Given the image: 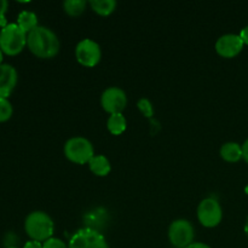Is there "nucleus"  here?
I'll return each instance as SVG.
<instances>
[{"instance_id":"nucleus-1","label":"nucleus","mask_w":248,"mask_h":248,"mask_svg":"<svg viewBox=\"0 0 248 248\" xmlns=\"http://www.w3.org/2000/svg\"><path fill=\"white\" fill-rule=\"evenodd\" d=\"M27 46L34 56L48 60L60 52L61 44L55 31L47 27L38 26L27 34Z\"/></svg>"},{"instance_id":"nucleus-2","label":"nucleus","mask_w":248,"mask_h":248,"mask_svg":"<svg viewBox=\"0 0 248 248\" xmlns=\"http://www.w3.org/2000/svg\"><path fill=\"white\" fill-rule=\"evenodd\" d=\"M24 230L27 235L34 241L45 242L51 239L55 232L53 220L47 213L43 211H34L29 213L24 222Z\"/></svg>"},{"instance_id":"nucleus-3","label":"nucleus","mask_w":248,"mask_h":248,"mask_svg":"<svg viewBox=\"0 0 248 248\" xmlns=\"http://www.w3.org/2000/svg\"><path fill=\"white\" fill-rule=\"evenodd\" d=\"M27 45V33L17 23H10L0 31V50L9 56H16Z\"/></svg>"},{"instance_id":"nucleus-4","label":"nucleus","mask_w":248,"mask_h":248,"mask_svg":"<svg viewBox=\"0 0 248 248\" xmlns=\"http://www.w3.org/2000/svg\"><path fill=\"white\" fill-rule=\"evenodd\" d=\"M63 152L69 161L78 165L89 164L90 160L94 156L93 145L85 137L69 138L64 143Z\"/></svg>"},{"instance_id":"nucleus-5","label":"nucleus","mask_w":248,"mask_h":248,"mask_svg":"<svg viewBox=\"0 0 248 248\" xmlns=\"http://www.w3.org/2000/svg\"><path fill=\"white\" fill-rule=\"evenodd\" d=\"M198 219L205 228H215L223 219V210L215 198H206L198 206Z\"/></svg>"},{"instance_id":"nucleus-6","label":"nucleus","mask_w":248,"mask_h":248,"mask_svg":"<svg viewBox=\"0 0 248 248\" xmlns=\"http://www.w3.org/2000/svg\"><path fill=\"white\" fill-rule=\"evenodd\" d=\"M68 248H109V246L101 232L85 227L73 235Z\"/></svg>"},{"instance_id":"nucleus-7","label":"nucleus","mask_w":248,"mask_h":248,"mask_svg":"<svg viewBox=\"0 0 248 248\" xmlns=\"http://www.w3.org/2000/svg\"><path fill=\"white\" fill-rule=\"evenodd\" d=\"M75 58L84 67H96L102 58L101 46L92 39H82L75 46Z\"/></svg>"},{"instance_id":"nucleus-8","label":"nucleus","mask_w":248,"mask_h":248,"mask_svg":"<svg viewBox=\"0 0 248 248\" xmlns=\"http://www.w3.org/2000/svg\"><path fill=\"white\" fill-rule=\"evenodd\" d=\"M194 227L189 220L176 219L170 224L169 239L176 248H186L193 244Z\"/></svg>"},{"instance_id":"nucleus-9","label":"nucleus","mask_w":248,"mask_h":248,"mask_svg":"<svg viewBox=\"0 0 248 248\" xmlns=\"http://www.w3.org/2000/svg\"><path fill=\"white\" fill-rule=\"evenodd\" d=\"M101 106L103 110L111 114H121L127 106V96L120 87L111 86L104 90L101 96Z\"/></svg>"},{"instance_id":"nucleus-10","label":"nucleus","mask_w":248,"mask_h":248,"mask_svg":"<svg viewBox=\"0 0 248 248\" xmlns=\"http://www.w3.org/2000/svg\"><path fill=\"white\" fill-rule=\"evenodd\" d=\"M244 45L239 34H224L216 41V51L222 57L232 58L241 52Z\"/></svg>"},{"instance_id":"nucleus-11","label":"nucleus","mask_w":248,"mask_h":248,"mask_svg":"<svg viewBox=\"0 0 248 248\" xmlns=\"http://www.w3.org/2000/svg\"><path fill=\"white\" fill-rule=\"evenodd\" d=\"M18 80L16 69L12 65L0 64V98H7L15 90Z\"/></svg>"},{"instance_id":"nucleus-12","label":"nucleus","mask_w":248,"mask_h":248,"mask_svg":"<svg viewBox=\"0 0 248 248\" xmlns=\"http://www.w3.org/2000/svg\"><path fill=\"white\" fill-rule=\"evenodd\" d=\"M84 220L85 224H86V228L99 232V229L106 227V224L108 223L109 216L107 210L98 207L87 212L86 215H85Z\"/></svg>"},{"instance_id":"nucleus-13","label":"nucleus","mask_w":248,"mask_h":248,"mask_svg":"<svg viewBox=\"0 0 248 248\" xmlns=\"http://www.w3.org/2000/svg\"><path fill=\"white\" fill-rule=\"evenodd\" d=\"M87 165L90 167V171L98 177L108 176L111 171L110 161L104 155H94Z\"/></svg>"},{"instance_id":"nucleus-14","label":"nucleus","mask_w":248,"mask_h":248,"mask_svg":"<svg viewBox=\"0 0 248 248\" xmlns=\"http://www.w3.org/2000/svg\"><path fill=\"white\" fill-rule=\"evenodd\" d=\"M220 157L227 162H237L242 159V147L236 142H227L219 150Z\"/></svg>"},{"instance_id":"nucleus-15","label":"nucleus","mask_w":248,"mask_h":248,"mask_svg":"<svg viewBox=\"0 0 248 248\" xmlns=\"http://www.w3.org/2000/svg\"><path fill=\"white\" fill-rule=\"evenodd\" d=\"M126 127H127V121H126L123 113L111 114L107 120V128L114 136H119L125 132Z\"/></svg>"},{"instance_id":"nucleus-16","label":"nucleus","mask_w":248,"mask_h":248,"mask_svg":"<svg viewBox=\"0 0 248 248\" xmlns=\"http://www.w3.org/2000/svg\"><path fill=\"white\" fill-rule=\"evenodd\" d=\"M17 24L28 34L38 27V16L31 11H22L17 17Z\"/></svg>"},{"instance_id":"nucleus-17","label":"nucleus","mask_w":248,"mask_h":248,"mask_svg":"<svg viewBox=\"0 0 248 248\" xmlns=\"http://www.w3.org/2000/svg\"><path fill=\"white\" fill-rule=\"evenodd\" d=\"M116 5L118 4L115 0H91L90 1L91 9L101 16H109L113 14L116 9Z\"/></svg>"},{"instance_id":"nucleus-18","label":"nucleus","mask_w":248,"mask_h":248,"mask_svg":"<svg viewBox=\"0 0 248 248\" xmlns=\"http://www.w3.org/2000/svg\"><path fill=\"white\" fill-rule=\"evenodd\" d=\"M86 5L85 0H65L63 2V9H64L65 14H68L69 16L77 17L85 11Z\"/></svg>"},{"instance_id":"nucleus-19","label":"nucleus","mask_w":248,"mask_h":248,"mask_svg":"<svg viewBox=\"0 0 248 248\" xmlns=\"http://www.w3.org/2000/svg\"><path fill=\"white\" fill-rule=\"evenodd\" d=\"M14 113L12 104L7 98H0V123H5L9 120Z\"/></svg>"},{"instance_id":"nucleus-20","label":"nucleus","mask_w":248,"mask_h":248,"mask_svg":"<svg viewBox=\"0 0 248 248\" xmlns=\"http://www.w3.org/2000/svg\"><path fill=\"white\" fill-rule=\"evenodd\" d=\"M138 109H140V113L143 114L147 118H152L154 115V107H153L152 102L148 98H140L137 103Z\"/></svg>"},{"instance_id":"nucleus-21","label":"nucleus","mask_w":248,"mask_h":248,"mask_svg":"<svg viewBox=\"0 0 248 248\" xmlns=\"http://www.w3.org/2000/svg\"><path fill=\"white\" fill-rule=\"evenodd\" d=\"M44 248H68L64 241H62L61 239L57 237H51V239L46 240L43 244Z\"/></svg>"},{"instance_id":"nucleus-22","label":"nucleus","mask_w":248,"mask_h":248,"mask_svg":"<svg viewBox=\"0 0 248 248\" xmlns=\"http://www.w3.org/2000/svg\"><path fill=\"white\" fill-rule=\"evenodd\" d=\"M7 9H9V2H7L6 0H0V27H1V28L7 26L6 16H5Z\"/></svg>"},{"instance_id":"nucleus-23","label":"nucleus","mask_w":248,"mask_h":248,"mask_svg":"<svg viewBox=\"0 0 248 248\" xmlns=\"http://www.w3.org/2000/svg\"><path fill=\"white\" fill-rule=\"evenodd\" d=\"M23 248H44V247H43V244H41V242L31 240V241H28L26 245H24Z\"/></svg>"},{"instance_id":"nucleus-24","label":"nucleus","mask_w":248,"mask_h":248,"mask_svg":"<svg viewBox=\"0 0 248 248\" xmlns=\"http://www.w3.org/2000/svg\"><path fill=\"white\" fill-rule=\"evenodd\" d=\"M242 147V159L248 164V138L244 142V144L241 145Z\"/></svg>"},{"instance_id":"nucleus-25","label":"nucleus","mask_w":248,"mask_h":248,"mask_svg":"<svg viewBox=\"0 0 248 248\" xmlns=\"http://www.w3.org/2000/svg\"><path fill=\"white\" fill-rule=\"evenodd\" d=\"M240 38L242 39V41H244V44H246L248 45V26L245 27L244 29H241V31H240Z\"/></svg>"},{"instance_id":"nucleus-26","label":"nucleus","mask_w":248,"mask_h":248,"mask_svg":"<svg viewBox=\"0 0 248 248\" xmlns=\"http://www.w3.org/2000/svg\"><path fill=\"white\" fill-rule=\"evenodd\" d=\"M186 248H212V247H210L208 245L203 244V242H193V244H190L188 247H186Z\"/></svg>"},{"instance_id":"nucleus-27","label":"nucleus","mask_w":248,"mask_h":248,"mask_svg":"<svg viewBox=\"0 0 248 248\" xmlns=\"http://www.w3.org/2000/svg\"><path fill=\"white\" fill-rule=\"evenodd\" d=\"M245 232H246V236L248 237V217L246 220V224H245Z\"/></svg>"},{"instance_id":"nucleus-28","label":"nucleus","mask_w":248,"mask_h":248,"mask_svg":"<svg viewBox=\"0 0 248 248\" xmlns=\"http://www.w3.org/2000/svg\"><path fill=\"white\" fill-rule=\"evenodd\" d=\"M0 64H2V51L0 50Z\"/></svg>"},{"instance_id":"nucleus-29","label":"nucleus","mask_w":248,"mask_h":248,"mask_svg":"<svg viewBox=\"0 0 248 248\" xmlns=\"http://www.w3.org/2000/svg\"><path fill=\"white\" fill-rule=\"evenodd\" d=\"M6 248H18V247H16V246H9V247H6Z\"/></svg>"},{"instance_id":"nucleus-30","label":"nucleus","mask_w":248,"mask_h":248,"mask_svg":"<svg viewBox=\"0 0 248 248\" xmlns=\"http://www.w3.org/2000/svg\"><path fill=\"white\" fill-rule=\"evenodd\" d=\"M246 191H247V193H248V186H247V189H246Z\"/></svg>"}]
</instances>
